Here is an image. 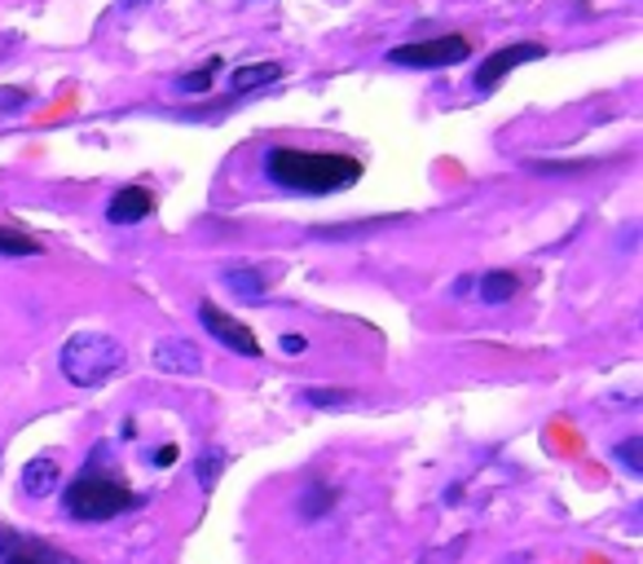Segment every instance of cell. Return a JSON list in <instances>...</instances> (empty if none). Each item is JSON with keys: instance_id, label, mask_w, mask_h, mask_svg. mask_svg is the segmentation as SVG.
I'll use <instances>...</instances> for the list:
<instances>
[{"instance_id": "obj_1", "label": "cell", "mask_w": 643, "mask_h": 564, "mask_svg": "<svg viewBox=\"0 0 643 564\" xmlns=\"http://www.w3.org/2000/svg\"><path fill=\"white\" fill-rule=\"evenodd\" d=\"M265 177L283 190L296 194H339L348 185H357L361 177V159L339 155V150H292V146H274L265 155Z\"/></svg>"}, {"instance_id": "obj_15", "label": "cell", "mask_w": 643, "mask_h": 564, "mask_svg": "<svg viewBox=\"0 0 643 564\" xmlns=\"http://www.w3.org/2000/svg\"><path fill=\"white\" fill-rule=\"evenodd\" d=\"M401 216H375V221H352V225H314V238H348V234H366L379 225H392Z\"/></svg>"}, {"instance_id": "obj_20", "label": "cell", "mask_w": 643, "mask_h": 564, "mask_svg": "<svg viewBox=\"0 0 643 564\" xmlns=\"http://www.w3.org/2000/svg\"><path fill=\"white\" fill-rule=\"evenodd\" d=\"M217 71H221V62H208V66H199V71H190V75H181V88H186V93H208V88H212V79H217Z\"/></svg>"}, {"instance_id": "obj_13", "label": "cell", "mask_w": 643, "mask_h": 564, "mask_svg": "<svg viewBox=\"0 0 643 564\" xmlns=\"http://www.w3.org/2000/svg\"><path fill=\"white\" fill-rule=\"evenodd\" d=\"M278 79H283L278 62H252V66L230 71V88L234 93H252V88H265V84H278Z\"/></svg>"}, {"instance_id": "obj_3", "label": "cell", "mask_w": 643, "mask_h": 564, "mask_svg": "<svg viewBox=\"0 0 643 564\" xmlns=\"http://www.w3.org/2000/svg\"><path fill=\"white\" fill-rule=\"evenodd\" d=\"M57 366L62 375L75 384V389H102L110 375H119L128 366V353L115 336H102V331H75L62 353H57Z\"/></svg>"}, {"instance_id": "obj_23", "label": "cell", "mask_w": 643, "mask_h": 564, "mask_svg": "<svg viewBox=\"0 0 643 564\" xmlns=\"http://www.w3.org/2000/svg\"><path fill=\"white\" fill-rule=\"evenodd\" d=\"M155 464H159V468H172V464H177V446H159V450H155Z\"/></svg>"}, {"instance_id": "obj_21", "label": "cell", "mask_w": 643, "mask_h": 564, "mask_svg": "<svg viewBox=\"0 0 643 564\" xmlns=\"http://www.w3.org/2000/svg\"><path fill=\"white\" fill-rule=\"evenodd\" d=\"M27 102H31L27 88H18V84H0V110H22Z\"/></svg>"}, {"instance_id": "obj_19", "label": "cell", "mask_w": 643, "mask_h": 564, "mask_svg": "<svg viewBox=\"0 0 643 564\" xmlns=\"http://www.w3.org/2000/svg\"><path fill=\"white\" fill-rule=\"evenodd\" d=\"M305 402L318 406V411H330V406H348L352 393H344V389H305Z\"/></svg>"}, {"instance_id": "obj_22", "label": "cell", "mask_w": 643, "mask_h": 564, "mask_svg": "<svg viewBox=\"0 0 643 564\" xmlns=\"http://www.w3.org/2000/svg\"><path fill=\"white\" fill-rule=\"evenodd\" d=\"M305 349H309V340H305V336H283V353H287V358H301Z\"/></svg>"}, {"instance_id": "obj_4", "label": "cell", "mask_w": 643, "mask_h": 564, "mask_svg": "<svg viewBox=\"0 0 643 564\" xmlns=\"http://www.w3.org/2000/svg\"><path fill=\"white\" fill-rule=\"evenodd\" d=\"M472 53V40L450 31V35H432V40H414V44H401L388 53L392 66H410V71H436V66H454V62H467Z\"/></svg>"}, {"instance_id": "obj_2", "label": "cell", "mask_w": 643, "mask_h": 564, "mask_svg": "<svg viewBox=\"0 0 643 564\" xmlns=\"http://www.w3.org/2000/svg\"><path fill=\"white\" fill-rule=\"evenodd\" d=\"M141 503H146V499H141L128 481H119V477H110V472H102V468H84V472L66 486V494H62L66 517H71V521H84V525L115 521V517H124V512H133V508H141Z\"/></svg>"}, {"instance_id": "obj_7", "label": "cell", "mask_w": 643, "mask_h": 564, "mask_svg": "<svg viewBox=\"0 0 643 564\" xmlns=\"http://www.w3.org/2000/svg\"><path fill=\"white\" fill-rule=\"evenodd\" d=\"M0 564H80L75 556L57 552L53 543H40L22 530H0Z\"/></svg>"}, {"instance_id": "obj_16", "label": "cell", "mask_w": 643, "mask_h": 564, "mask_svg": "<svg viewBox=\"0 0 643 564\" xmlns=\"http://www.w3.org/2000/svg\"><path fill=\"white\" fill-rule=\"evenodd\" d=\"M40 252H44V247H40L35 238H27V234L0 225V256H18V260H27V256H40Z\"/></svg>"}, {"instance_id": "obj_6", "label": "cell", "mask_w": 643, "mask_h": 564, "mask_svg": "<svg viewBox=\"0 0 643 564\" xmlns=\"http://www.w3.org/2000/svg\"><path fill=\"white\" fill-rule=\"evenodd\" d=\"M538 57H547V49L542 44H507V49H498V53H489L481 66H476V75H472V84H476V93H494L520 62H538Z\"/></svg>"}, {"instance_id": "obj_9", "label": "cell", "mask_w": 643, "mask_h": 564, "mask_svg": "<svg viewBox=\"0 0 643 564\" xmlns=\"http://www.w3.org/2000/svg\"><path fill=\"white\" fill-rule=\"evenodd\" d=\"M150 212H155V194H150L146 185H124V190H115L110 203H106L110 225H137V221H146Z\"/></svg>"}, {"instance_id": "obj_12", "label": "cell", "mask_w": 643, "mask_h": 564, "mask_svg": "<svg viewBox=\"0 0 643 564\" xmlns=\"http://www.w3.org/2000/svg\"><path fill=\"white\" fill-rule=\"evenodd\" d=\"M472 291H476L485 305H507V300L520 291V278H516L512 269H494V274L476 278V283H472Z\"/></svg>"}, {"instance_id": "obj_14", "label": "cell", "mask_w": 643, "mask_h": 564, "mask_svg": "<svg viewBox=\"0 0 643 564\" xmlns=\"http://www.w3.org/2000/svg\"><path fill=\"white\" fill-rule=\"evenodd\" d=\"M335 503H339V494H335L330 486H309V490L296 499V512H301V521H322Z\"/></svg>"}, {"instance_id": "obj_17", "label": "cell", "mask_w": 643, "mask_h": 564, "mask_svg": "<svg viewBox=\"0 0 643 564\" xmlns=\"http://www.w3.org/2000/svg\"><path fill=\"white\" fill-rule=\"evenodd\" d=\"M613 459L631 472V477H643V437H626L613 446Z\"/></svg>"}, {"instance_id": "obj_8", "label": "cell", "mask_w": 643, "mask_h": 564, "mask_svg": "<svg viewBox=\"0 0 643 564\" xmlns=\"http://www.w3.org/2000/svg\"><path fill=\"white\" fill-rule=\"evenodd\" d=\"M150 362H155L164 375H199V371H203V353H199V344H194V340H181V336L159 340L155 353H150Z\"/></svg>"}, {"instance_id": "obj_18", "label": "cell", "mask_w": 643, "mask_h": 564, "mask_svg": "<svg viewBox=\"0 0 643 564\" xmlns=\"http://www.w3.org/2000/svg\"><path fill=\"white\" fill-rule=\"evenodd\" d=\"M194 468H199V486H203V490H212V486H217V477H221V468H225V455H221V450H203Z\"/></svg>"}, {"instance_id": "obj_10", "label": "cell", "mask_w": 643, "mask_h": 564, "mask_svg": "<svg viewBox=\"0 0 643 564\" xmlns=\"http://www.w3.org/2000/svg\"><path fill=\"white\" fill-rule=\"evenodd\" d=\"M22 494H31V499H44V494H53L57 490V481H62V468H57V459L53 455H35L27 468H22Z\"/></svg>"}, {"instance_id": "obj_11", "label": "cell", "mask_w": 643, "mask_h": 564, "mask_svg": "<svg viewBox=\"0 0 643 564\" xmlns=\"http://www.w3.org/2000/svg\"><path fill=\"white\" fill-rule=\"evenodd\" d=\"M221 283H225L230 296H239V300H265V296H270L265 274L252 269V265H225V269H221Z\"/></svg>"}, {"instance_id": "obj_24", "label": "cell", "mask_w": 643, "mask_h": 564, "mask_svg": "<svg viewBox=\"0 0 643 564\" xmlns=\"http://www.w3.org/2000/svg\"><path fill=\"white\" fill-rule=\"evenodd\" d=\"M133 4H137V0H119V9H133Z\"/></svg>"}, {"instance_id": "obj_5", "label": "cell", "mask_w": 643, "mask_h": 564, "mask_svg": "<svg viewBox=\"0 0 643 564\" xmlns=\"http://www.w3.org/2000/svg\"><path fill=\"white\" fill-rule=\"evenodd\" d=\"M199 322H203V331H208L212 340H221L230 353H239V358H261V340H256V331H252L247 322L221 313L212 300L199 305Z\"/></svg>"}]
</instances>
